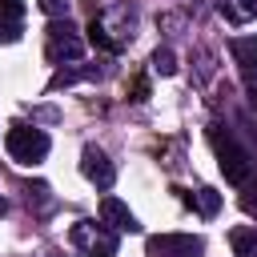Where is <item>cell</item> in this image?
<instances>
[{
  "label": "cell",
  "instance_id": "obj_7",
  "mask_svg": "<svg viewBox=\"0 0 257 257\" xmlns=\"http://www.w3.org/2000/svg\"><path fill=\"white\" fill-rule=\"evenodd\" d=\"M100 221H104L108 229H116V233H137V229H141L137 217L128 213V205L116 201V197H104V201H100Z\"/></svg>",
  "mask_w": 257,
  "mask_h": 257
},
{
  "label": "cell",
  "instance_id": "obj_2",
  "mask_svg": "<svg viewBox=\"0 0 257 257\" xmlns=\"http://www.w3.org/2000/svg\"><path fill=\"white\" fill-rule=\"evenodd\" d=\"M48 133L44 128H36V124H12L8 128V137H4V149H8V157L12 161H20V165H40L44 157H48Z\"/></svg>",
  "mask_w": 257,
  "mask_h": 257
},
{
  "label": "cell",
  "instance_id": "obj_13",
  "mask_svg": "<svg viewBox=\"0 0 257 257\" xmlns=\"http://www.w3.org/2000/svg\"><path fill=\"white\" fill-rule=\"evenodd\" d=\"M153 72H161V76H173V72H177L173 48H157V52H153Z\"/></svg>",
  "mask_w": 257,
  "mask_h": 257
},
{
  "label": "cell",
  "instance_id": "obj_15",
  "mask_svg": "<svg viewBox=\"0 0 257 257\" xmlns=\"http://www.w3.org/2000/svg\"><path fill=\"white\" fill-rule=\"evenodd\" d=\"M241 209H245V213H257V181H253V177L245 181V193H241Z\"/></svg>",
  "mask_w": 257,
  "mask_h": 257
},
{
  "label": "cell",
  "instance_id": "obj_11",
  "mask_svg": "<svg viewBox=\"0 0 257 257\" xmlns=\"http://www.w3.org/2000/svg\"><path fill=\"white\" fill-rule=\"evenodd\" d=\"M84 76H100V68H60V72L48 80V88H64V84H76V80H84Z\"/></svg>",
  "mask_w": 257,
  "mask_h": 257
},
{
  "label": "cell",
  "instance_id": "obj_5",
  "mask_svg": "<svg viewBox=\"0 0 257 257\" xmlns=\"http://www.w3.org/2000/svg\"><path fill=\"white\" fill-rule=\"evenodd\" d=\"M48 60L52 64H64V60H80V52H84V40L76 36V28L68 24V16L64 20H52L48 24Z\"/></svg>",
  "mask_w": 257,
  "mask_h": 257
},
{
  "label": "cell",
  "instance_id": "obj_8",
  "mask_svg": "<svg viewBox=\"0 0 257 257\" xmlns=\"http://www.w3.org/2000/svg\"><path fill=\"white\" fill-rule=\"evenodd\" d=\"M217 12L229 24H249L257 16V0H217Z\"/></svg>",
  "mask_w": 257,
  "mask_h": 257
},
{
  "label": "cell",
  "instance_id": "obj_10",
  "mask_svg": "<svg viewBox=\"0 0 257 257\" xmlns=\"http://www.w3.org/2000/svg\"><path fill=\"white\" fill-rule=\"evenodd\" d=\"M201 217H217V209H221V193H213V189H197V193H189L185 197Z\"/></svg>",
  "mask_w": 257,
  "mask_h": 257
},
{
  "label": "cell",
  "instance_id": "obj_16",
  "mask_svg": "<svg viewBox=\"0 0 257 257\" xmlns=\"http://www.w3.org/2000/svg\"><path fill=\"white\" fill-rule=\"evenodd\" d=\"M0 12H8V16H24V0H0Z\"/></svg>",
  "mask_w": 257,
  "mask_h": 257
},
{
  "label": "cell",
  "instance_id": "obj_3",
  "mask_svg": "<svg viewBox=\"0 0 257 257\" xmlns=\"http://www.w3.org/2000/svg\"><path fill=\"white\" fill-rule=\"evenodd\" d=\"M72 245L80 249V253H88V257H116V229H108L104 221L96 225V221H76L72 225Z\"/></svg>",
  "mask_w": 257,
  "mask_h": 257
},
{
  "label": "cell",
  "instance_id": "obj_14",
  "mask_svg": "<svg viewBox=\"0 0 257 257\" xmlns=\"http://www.w3.org/2000/svg\"><path fill=\"white\" fill-rule=\"evenodd\" d=\"M36 4H40V12L52 16V20H64L68 8H72V0H36Z\"/></svg>",
  "mask_w": 257,
  "mask_h": 257
},
{
  "label": "cell",
  "instance_id": "obj_4",
  "mask_svg": "<svg viewBox=\"0 0 257 257\" xmlns=\"http://www.w3.org/2000/svg\"><path fill=\"white\" fill-rule=\"evenodd\" d=\"M145 257H205V241L197 233H157L145 241Z\"/></svg>",
  "mask_w": 257,
  "mask_h": 257
},
{
  "label": "cell",
  "instance_id": "obj_17",
  "mask_svg": "<svg viewBox=\"0 0 257 257\" xmlns=\"http://www.w3.org/2000/svg\"><path fill=\"white\" fill-rule=\"evenodd\" d=\"M4 213H8V201H4V197H0V217H4Z\"/></svg>",
  "mask_w": 257,
  "mask_h": 257
},
{
  "label": "cell",
  "instance_id": "obj_6",
  "mask_svg": "<svg viewBox=\"0 0 257 257\" xmlns=\"http://www.w3.org/2000/svg\"><path fill=\"white\" fill-rule=\"evenodd\" d=\"M80 173H84V177H88V181H92L100 193H104V189H112V181H116V169H112V161H108L100 149H92V145L80 153Z\"/></svg>",
  "mask_w": 257,
  "mask_h": 257
},
{
  "label": "cell",
  "instance_id": "obj_1",
  "mask_svg": "<svg viewBox=\"0 0 257 257\" xmlns=\"http://www.w3.org/2000/svg\"><path fill=\"white\" fill-rule=\"evenodd\" d=\"M209 145H213L217 165H221V173H225L229 185H245L253 177V157H249V149L233 133H225L221 124H209Z\"/></svg>",
  "mask_w": 257,
  "mask_h": 257
},
{
  "label": "cell",
  "instance_id": "obj_12",
  "mask_svg": "<svg viewBox=\"0 0 257 257\" xmlns=\"http://www.w3.org/2000/svg\"><path fill=\"white\" fill-rule=\"evenodd\" d=\"M20 32H24L20 16H8V12H0V44H16V40H20Z\"/></svg>",
  "mask_w": 257,
  "mask_h": 257
},
{
  "label": "cell",
  "instance_id": "obj_9",
  "mask_svg": "<svg viewBox=\"0 0 257 257\" xmlns=\"http://www.w3.org/2000/svg\"><path fill=\"white\" fill-rule=\"evenodd\" d=\"M229 245L237 257H257V225H241L229 233Z\"/></svg>",
  "mask_w": 257,
  "mask_h": 257
}]
</instances>
